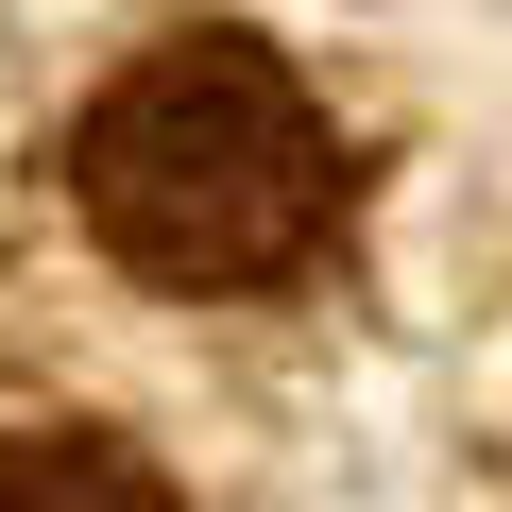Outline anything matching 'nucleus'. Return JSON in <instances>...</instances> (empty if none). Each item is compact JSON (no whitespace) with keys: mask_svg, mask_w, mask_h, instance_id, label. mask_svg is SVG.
I'll return each mask as SVG.
<instances>
[{"mask_svg":"<svg viewBox=\"0 0 512 512\" xmlns=\"http://www.w3.org/2000/svg\"><path fill=\"white\" fill-rule=\"evenodd\" d=\"M0 512H171L120 427H0Z\"/></svg>","mask_w":512,"mask_h":512,"instance_id":"obj_2","label":"nucleus"},{"mask_svg":"<svg viewBox=\"0 0 512 512\" xmlns=\"http://www.w3.org/2000/svg\"><path fill=\"white\" fill-rule=\"evenodd\" d=\"M69 188H86L103 256L154 274V291H274V274H308L325 222H342L325 103L291 86V52H256V35H171V52H137V69L86 103Z\"/></svg>","mask_w":512,"mask_h":512,"instance_id":"obj_1","label":"nucleus"}]
</instances>
